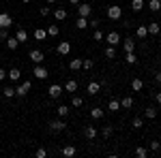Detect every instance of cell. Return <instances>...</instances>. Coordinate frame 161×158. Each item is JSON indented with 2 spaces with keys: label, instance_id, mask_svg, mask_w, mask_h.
<instances>
[{
  "label": "cell",
  "instance_id": "cell-31",
  "mask_svg": "<svg viewBox=\"0 0 161 158\" xmlns=\"http://www.w3.org/2000/svg\"><path fill=\"white\" fill-rule=\"evenodd\" d=\"M35 38H37V41H45V38H47V30L37 28V30H35Z\"/></svg>",
  "mask_w": 161,
  "mask_h": 158
},
{
  "label": "cell",
  "instance_id": "cell-41",
  "mask_svg": "<svg viewBox=\"0 0 161 158\" xmlns=\"http://www.w3.org/2000/svg\"><path fill=\"white\" fill-rule=\"evenodd\" d=\"M99 26H101V19H97V17H92V19L88 22V28H92V30H97Z\"/></svg>",
  "mask_w": 161,
  "mask_h": 158
},
{
  "label": "cell",
  "instance_id": "cell-9",
  "mask_svg": "<svg viewBox=\"0 0 161 158\" xmlns=\"http://www.w3.org/2000/svg\"><path fill=\"white\" fill-rule=\"evenodd\" d=\"M28 58L32 60V64H41V62L45 60V56H43V51H39V49H32V51L28 54Z\"/></svg>",
  "mask_w": 161,
  "mask_h": 158
},
{
  "label": "cell",
  "instance_id": "cell-48",
  "mask_svg": "<svg viewBox=\"0 0 161 158\" xmlns=\"http://www.w3.org/2000/svg\"><path fill=\"white\" fill-rule=\"evenodd\" d=\"M153 79H155V84H161V71H155Z\"/></svg>",
  "mask_w": 161,
  "mask_h": 158
},
{
  "label": "cell",
  "instance_id": "cell-4",
  "mask_svg": "<svg viewBox=\"0 0 161 158\" xmlns=\"http://www.w3.org/2000/svg\"><path fill=\"white\" fill-rule=\"evenodd\" d=\"M77 15H80V17H90V15H92V7H90L88 2H80V4H77Z\"/></svg>",
  "mask_w": 161,
  "mask_h": 158
},
{
  "label": "cell",
  "instance_id": "cell-33",
  "mask_svg": "<svg viewBox=\"0 0 161 158\" xmlns=\"http://www.w3.org/2000/svg\"><path fill=\"white\" fill-rule=\"evenodd\" d=\"M142 88H144V81H142V79H133V81H131V90H133V92H140V90H142Z\"/></svg>",
  "mask_w": 161,
  "mask_h": 158
},
{
  "label": "cell",
  "instance_id": "cell-51",
  "mask_svg": "<svg viewBox=\"0 0 161 158\" xmlns=\"http://www.w3.org/2000/svg\"><path fill=\"white\" fill-rule=\"evenodd\" d=\"M69 4H73V7H77V4H80V0H69Z\"/></svg>",
  "mask_w": 161,
  "mask_h": 158
},
{
  "label": "cell",
  "instance_id": "cell-19",
  "mask_svg": "<svg viewBox=\"0 0 161 158\" xmlns=\"http://www.w3.org/2000/svg\"><path fill=\"white\" fill-rule=\"evenodd\" d=\"M103 115H105V111L101 109V107H95V109H90V118H92V120H101Z\"/></svg>",
  "mask_w": 161,
  "mask_h": 158
},
{
  "label": "cell",
  "instance_id": "cell-3",
  "mask_svg": "<svg viewBox=\"0 0 161 158\" xmlns=\"http://www.w3.org/2000/svg\"><path fill=\"white\" fill-rule=\"evenodd\" d=\"M67 128V122H64V118H60V120H52L50 122V130L52 133H62Z\"/></svg>",
  "mask_w": 161,
  "mask_h": 158
},
{
  "label": "cell",
  "instance_id": "cell-47",
  "mask_svg": "<svg viewBox=\"0 0 161 158\" xmlns=\"http://www.w3.org/2000/svg\"><path fill=\"white\" fill-rule=\"evenodd\" d=\"M39 13H41L43 17H47V15H50V7H41V9H39Z\"/></svg>",
  "mask_w": 161,
  "mask_h": 158
},
{
  "label": "cell",
  "instance_id": "cell-7",
  "mask_svg": "<svg viewBox=\"0 0 161 158\" xmlns=\"http://www.w3.org/2000/svg\"><path fill=\"white\" fill-rule=\"evenodd\" d=\"M32 75L37 77V79H47V69L45 66H41V64H35V69H32Z\"/></svg>",
  "mask_w": 161,
  "mask_h": 158
},
{
  "label": "cell",
  "instance_id": "cell-17",
  "mask_svg": "<svg viewBox=\"0 0 161 158\" xmlns=\"http://www.w3.org/2000/svg\"><path fill=\"white\" fill-rule=\"evenodd\" d=\"M58 34H60V28H58V26H56V24H50V26H47V37L56 38V37H58Z\"/></svg>",
  "mask_w": 161,
  "mask_h": 158
},
{
  "label": "cell",
  "instance_id": "cell-46",
  "mask_svg": "<svg viewBox=\"0 0 161 158\" xmlns=\"http://www.w3.org/2000/svg\"><path fill=\"white\" fill-rule=\"evenodd\" d=\"M0 38H2V41L9 38V28H0Z\"/></svg>",
  "mask_w": 161,
  "mask_h": 158
},
{
  "label": "cell",
  "instance_id": "cell-44",
  "mask_svg": "<svg viewBox=\"0 0 161 158\" xmlns=\"http://www.w3.org/2000/svg\"><path fill=\"white\" fill-rule=\"evenodd\" d=\"M71 105H73V107H82V105H84V100H82L80 96H73V100H71Z\"/></svg>",
  "mask_w": 161,
  "mask_h": 158
},
{
  "label": "cell",
  "instance_id": "cell-26",
  "mask_svg": "<svg viewBox=\"0 0 161 158\" xmlns=\"http://www.w3.org/2000/svg\"><path fill=\"white\" fill-rule=\"evenodd\" d=\"M148 154H150L148 147H142V145H137V147H136V156H137V158H146Z\"/></svg>",
  "mask_w": 161,
  "mask_h": 158
},
{
  "label": "cell",
  "instance_id": "cell-8",
  "mask_svg": "<svg viewBox=\"0 0 161 158\" xmlns=\"http://www.w3.org/2000/svg\"><path fill=\"white\" fill-rule=\"evenodd\" d=\"M47 94H50V98H52V100H56V98H60V96H62V85H58V84L50 85V90H47Z\"/></svg>",
  "mask_w": 161,
  "mask_h": 158
},
{
  "label": "cell",
  "instance_id": "cell-1",
  "mask_svg": "<svg viewBox=\"0 0 161 158\" xmlns=\"http://www.w3.org/2000/svg\"><path fill=\"white\" fill-rule=\"evenodd\" d=\"M108 19H112V22L123 19V7H118V4H112V7H108Z\"/></svg>",
  "mask_w": 161,
  "mask_h": 158
},
{
  "label": "cell",
  "instance_id": "cell-36",
  "mask_svg": "<svg viewBox=\"0 0 161 158\" xmlns=\"http://www.w3.org/2000/svg\"><path fill=\"white\" fill-rule=\"evenodd\" d=\"M112 135H114V126H103V130H101V137H103V139H110Z\"/></svg>",
  "mask_w": 161,
  "mask_h": 158
},
{
  "label": "cell",
  "instance_id": "cell-34",
  "mask_svg": "<svg viewBox=\"0 0 161 158\" xmlns=\"http://www.w3.org/2000/svg\"><path fill=\"white\" fill-rule=\"evenodd\" d=\"M131 9L136 13H140L142 9H144V0H131Z\"/></svg>",
  "mask_w": 161,
  "mask_h": 158
},
{
  "label": "cell",
  "instance_id": "cell-11",
  "mask_svg": "<svg viewBox=\"0 0 161 158\" xmlns=\"http://www.w3.org/2000/svg\"><path fill=\"white\" fill-rule=\"evenodd\" d=\"M97 128H95V126H90V124H88V126H84V137H86L88 141H95V139H97Z\"/></svg>",
  "mask_w": 161,
  "mask_h": 158
},
{
  "label": "cell",
  "instance_id": "cell-23",
  "mask_svg": "<svg viewBox=\"0 0 161 158\" xmlns=\"http://www.w3.org/2000/svg\"><path fill=\"white\" fill-rule=\"evenodd\" d=\"M103 56H105L108 60H114V58H116V47L108 45V47H105V51H103Z\"/></svg>",
  "mask_w": 161,
  "mask_h": 158
},
{
  "label": "cell",
  "instance_id": "cell-16",
  "mask_svg": "<svg viewBox=\"0 0 161 158\" xmlns=\"http://www.w3.org/2000/svg\"><path fill=\"white\" fill-rule=\"evenodd\" d=\"M75 28H77V30H86V28H88V17H80V15H77V19H75Z\"/></svg>",
  "mask_w": 161,
  "mask_h": 158
},
{
  "label": "cell",
  "instance_id": "cell-22",
  "mask_svg": "<svg viewBox=\"0 0 161 158\" xmlns=\"http://www.w3.org/2000/svg\"><path fill=\"white\" fill-rule=\"evenodd\" d=\"M125 60H127V64H137L136 51H125Z\"/></svg>",
  "mask_w": 161,
  "mask_h": 158
},
{
  "label": "cell",
  "instance_id": "cell-28",
  "mask_svg": "<svg viewBox=\"0 0 161 158\" xmlns=\"http://www.w3.org/2000/svg\"><path fill=\"white\" fill-rule=\"evenodd\" d=\"M131 107H133V98L125 96L123 100H120V109H131Z\"/></svg>",
  "mask_w": 161,
  "mask_h": 158
},
{
  "label": "cell",
  "instance_id": "cell-10",
  "mask_svg": "<svg viewBox=\"0 0 161 158\" xmlns=\"http://www.w3.org/2000/svg\"><path fill=\"white\" fill-rule=\"evenodd\" d=\"M7 79L9 81H13V84H17L19 79H22V71L15 66V69H11V71H7Z\"/></svg>",
  "mask_w": 161,
  "mask_h": 158
},
{
  "label": "cell",
  "instance_id": "cell-52",
  "mask_svg": "<svg viewBox=\"0 0 161 158\" xmlns=\"http://www.w3.org/2000/svg\"><path fill=\"white\" fill-rule=\"evenodd\" d=\"M47 2H50V4H54V2H56V0H47Z\"/></svg>",
  "mask_w": 161,
  "mask_h": 158
},
{
  "label": "cell",
  "instance_id": "cell-38",
  "mask_svg": "<svg viewBox=\"0 0 161 158\" xmlns=\"http://www.w3.org/2000/svg\"><path fill=\"white\" fill-rule=\"evenodd\" d=\"M17 45H19V41H17L15 37H9V38H7V47L11 49V51H13V49H17Z\"/></svg>",
  "mask_w": 161,
  "mask_h": 158
},
{
  "label": "cell",
  "instance_id": "cell-5",
  "mask_svg": "<svg viewBox=\"0 0 161 158\" xmlns=\"http://www.w3.org/2000/svg\"><path fill=\"white\" fill-rule=\"evenodd\" d=\"M30 88H32V84H30V81H22V85H17V88H15V96H19V98L26 96Z\"/></svg>",
  "mask_w": 161,
  "mask_h": 158
},
{
  "label": "cell",
  "instance_id": "cell-35",
  "mask_svg": "<svg viewBox=\"0 0 161 158\" xmlns=\"http://www.w3.org/2000/svg\"><path fill=\"white\" fill-rule=\"evenodd\" d=\"M2 96L4 98H13L15 96V88H13V85H7V88L2 90Z\"/></svg>",
  "mask_w": 161,
  "mask_h": 158
},
{
  "label": "cell",
  "instance_id": "cell-15",
  "mask_svg": "<svg viewBox=\"0 0 161 158\" xmlns=\"http://www.w3.org/2000/svg\"><path fill=\"white\" fill-rule=\"evenodd\" d=\"M75 154H77L75 145H64V147H62V156H64V158H73Z\"/></svg>",
  "mask_w": 161,
  "mask_h": 158
},
{
  "label": "cell",
  "instance_id": "cell-40",
  "mask_svg": "<svg viewBox=\"0 0 161 158\" xmlns=\"http://www.w3.org/2000/svg\"><path fill=\"white\" fill-rule=\"evenodd\" d=\"M148 150L153 152V154H157V152L161 150V143H159V141H150V143H148Z\"/></svg>",
  "mask_w": 161,
  "mask_h": 158
},
{
  "label": "cell",
  "instance_id": "cell-2",
  "mask_svg": "<svg viewBox=\"0 0 161 158\" xmlns=\"http://www.w3.org/2000/svg\"><path fill=\"white\" fill-rule=\"evenodd\" d=\"M103 41H105L108 45H112V47H118L123 38H120V34H118L116 30H112V32H108V34H105V38H103Z\"/></svg>",
  "mask_w": 161,
  "mask_h": 158
},
{
  "label": "cell",
  "instance_id": "cell-39",
  "mask_svg": "<svg viewBox=\"0 0 161 158\" xmlns=\"http://www.w3.org/2000/svg\"><path fill=\"white\" fill-rule=\"evenodd\" d=\"M54 17H56L58 22H62V19H67V11H64V9H56V11H54Z\"/></svg>",
  "mask_w": 161,
  "mask_h": 158
},
{
  "label": "cell",
  "instance_id": "cell-42",
  "mask_svg": "<svg viewBox=\"0 0 161 158\" xmlns=\"http://www.w3.org/2000/svg\"><path fill=\"white\" fill-rule=\"evenodd\" d=\"M131 124H133V128H142V126H144V120H142V118H133V122H131Z\"/></svg>",
  "mask_w": 161,
  "mask_h": 158
},
{
  "label": "cell",
  "instance_id": "cell-32",
  "mask_svg": "<svg viewBox=\"0 0 161 158\" xmlns=\"http://www.w3.org/2000/svg\"><path fill=\"white\" fill-rule=\"evenodd\" d=\"M144 118L155 120V118H157V109H155V107H146V109H144Z\"/></svg>",
  "mask_w": 161,
  "mask_h": 158
},
{
  "label": "cell",
  "instance_id": "cell-20",
  "mask_svg": "<svg viewBox=\"0 0 161 158\" xmlns=\"http://www.w3.org/2000/svg\"><path fill=\"white\" fill-rule=\"evenodd\" d=\"M137 38L140 41H146L148 38V28L146 26H137Z\"/></svg>",
  "mask_w": 161,
  "mask_h": 158
},
{
  "label": "cell",
  "instance_id": "cell-13",
  "mask_svg": "<svg viewBox=\"0 0 161 158\" xmlns=\"http://www.w3.org/2000/svg\"><path fill=\"white\" fill-rule=\"evenodd\" d=\"M13 26V17L9 13H0V28H11Z\"/></svg>",
  "mask_w": 161,
  "mask_h": 158
},
{
  "label": "cell",
  "instance_id": "cell-29",
  "mask_svg": "<svg viewBox=\"0 0 161 158\" xmlns=\"http://www.w3.org/2000/svg\"><path fill=\"white\" fill-rule=\"evenodd\" d=\"M108 109H110V111H118V109H120V100H118V98H110Z\"/></svg>",
  "mask_w": 161,
  "mask_h": 158
},
{
  "label": "cell",
  "instance_id": "cell-27",
  "mask_svg": "<svg viewBox=\"0 0 161 158\" xmlns=\"http://www.w3.org/2000/svg\"><path fill=\"white\" fill-rule=\"evenodd\" d=\"M148 9L153 13H159L161 11V0H148Z\"/></svg>",
  "mask_w": 161,
  "mask_h": 158
},
{
  "label": "cell",
  "instance_id": "cell-24",
  "mask_svg": "<svg viewBox=\"0 0 161 158\" xmlns=\"http://www.w3.org/2000/svg\"><path fill=\"white\" fill-rule=\"evenodd\" d=\"M82 69H84V71H92V69H95V60H92V58H84V60H82Z\"/></svg>",
  "mask_w": 161,
  "mask_h": 158
},
{
  "label": "cell",
  "instance_id": "cell-37",
  "mask_svg": "<svg viewBox=\"0 0 161 158\" xmlns=\"http://www.w3.org/2000/svg\"><path fill=\"white\" fill-rule=\"evenodd\" d=\"M56 111H58V118H67L71 109H69V105H60V107H58Z\"/></svg>",
  "mask_w": 161,
  "mask_h": 158
},
{
  "label": "cell",
  "instance_id": "cell-30",
  "mask_svg": "<svg viewBox=\"0 0 161 158\" xmlns=\"http://www.w3.org/2000/svg\"><path fill=\"white\" fill-rule=\"evenodd\" d=\"M69 69L71 71H80L82 69V58H73V60L69 62Z\"/></svg>",
  "mask_w": 161,
  "mask_h": 158
},
{
  "label": "cell",
  "instance_id": "cell-14",
  "mask_svg": "<svg viewBox=\"0 0 161 158\" xmlns=\"http://www.w3.org/2000/svg\"><path fill=\"white\" fill-rule=\"evenodd\" d=\"M123 49L125 51H136V38H131V37L123 38Z\"/></svg>",
  "mask_w": 161,
  "mask_h": 158
},
{
  "label": "cell",
  "instance_id": "cell-50",
  "mask_svg": "<svg viewBox=\"0 0 161 158\" xmlns=\"http://www.w3.org/2000/svg\"><path fill=\"white\" fill-rule=\"evenodd\" d=\"M155 100H157V103L161 105V92H157V94H155Z\"/></svg>",
  "mask_w": 161,
  "mask_h": 158
},
{
  "label": "cell",
  "instance_id": "cell-21",
  "mask_svg": "<svg viewBox=\"0 0 161 158\" xmlns=\"http://www.w3.org/2000/svg\"><path fill=\"white\" fill-rule=\"evenodd\" d=\"M146 28H148V34H155V37H157V34L161 32V26L157 24V22H150V24L146 26Z\"/></svg>",
  "mask_w": 161,
  "mask_h": 158
},
{
  "label": "cell",
  "instance_id": "cell-54",
  "mask_svg": "<svg viewBox=\"0 0 161 158\" xmlns=\"http://www.w3.org/2000/svg\"><path fill=\"white\" fill-rule=\"evenodd\" d=\"M144 2H148V0H144Z\"/></svg>",
  "mask_w": 161,
  "mask_h": 158
},
{
  "label": "cell",
  "instance_id": "cell-53",
  "mask_svg": "<svg viewBox=\"0 0 161 158\" xmlns=\"http://www.w3.org/2000/svg\"><path fill=\"white\" fill-rule=\"evenodd\" d=\"M22 2H30V0H22Z\"/></svg>",
  "mask_w": 161,
  "mask_h": 158
},
{
  "label": "cell",
  "instance_id": "cell-49",
  "mask_svg": "<svg viewBox=\"0 0 161 158\" xmlns=\"http://www.w3.org/2000/svg\"><path fill=\"white\" fill-rule=\"evenodd\" d=\"M4 79H7V71H4V69H0V81H4Z\"/></svg>",
  "mask_w": 161,
  "mask_h": 158
},
{
  "label": "cell",
  "instance_id": "cell-18",
  "mask_svg": "<svg viewBox=\"0 0 161 158\" xmlns=\"http://www.w3.org/2000/svg\"><path fill=\"white\" fill-rule=\"evenodd\" d=\"M15 38H17L19 43H26V41H28V32H26L24 28H17V32H15Z\"/></svg>",
  "mask_w": 161,
  "mask_h": 158
},
{
  "label": "cell",
  "instance_id": "cell-6",
  "mask_svg": "<svg viewBox=\"0 0 161 158\" xmlns=\"http://www.w3.org/2000/svg\"><path fill=\"white\" fill-rule=\"evenodd\" d=\"M101 88H103V85H101V81H90V84L86 85V92L90 94V96H97V94L101 92Z\"/></svg>",
  "mask_w": 161,
  "mask_h": 158
},
{
  "label": "cell",
  "instance_id": "cell-25",
  "mask_svg": "<svg viewBox=\"0 0 161 158\" xmlns=\"http://www.w3.org/2000/svg\"><path fill=\"white\" fill-rule=\"evenodd\" d=\"M62 90H64V92H75V90H77V81H75V79H69Z\"/></svg>",
  "mask_w": 161,
  "mask_h": 158
},
{
  "label": "cell",
  "instance_id": "cell-12",
  "mask_svg": "<svg viewBox=\"0 0 161 158\" xmlns=\"http://www.w3.org/2000/svg\"><path fill=\"white\" fill-rule=\"evenodd\" d=\"M56 51H58L60 56H69V51H71V43H69V41H60L58 47H56Z\"/></svg>",
  "mask_w": 161,
  "mask_h": 158
},
{
  "label": "cell",
  "instance_id": "cell-45",
  "mask_svg": "<svg viewBox=\"0 0 161 158\" xmlns=\"http://www.w3.org/2000/svg\"><path fill=\"white\" fill-rule=\"evenodd\" d=\"M35 156H37V158H45V156H47V150H43V147H39L37 152H35Z\"/></svg>",
  "mask_w": 161,
  "mask_h": 158
},
{
  "label": "cell",
  "instance_id": "cell-43",
  "mask_svg": "<svg viewBox=\"0 0 161 158\" xmlns=\"http://www.w3.org/2000/svg\"><path fill=\"white\" fill-rule=\"evenodd\" d=\"M92 38H95V41H103V38H105V37H103V32H101L99 28H97V30L92 32Z\"/></svg>",
  "mask_w": 161,
  "mask_h": 158
}]
</instances>
